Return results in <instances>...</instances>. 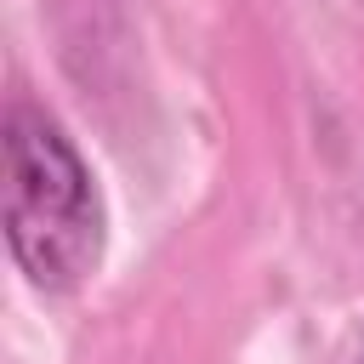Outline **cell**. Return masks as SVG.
<instances>
[{"mask_svg": "<svg viewBox=\"0 0 364 364\" xmlns=\"http://www.w3.org/2000/svg\"><path fill=\"white\" fill-rule=\"evenodd\" d=\"M0 222L28 290L74 296L108 250V205L91 159L57 114L28 97L6 102L0 125Z\"/></svg>", "mask_w": 364, "mask_h": 364, "instance_id": "cell-1", "label": "cell"}]
</instances>
